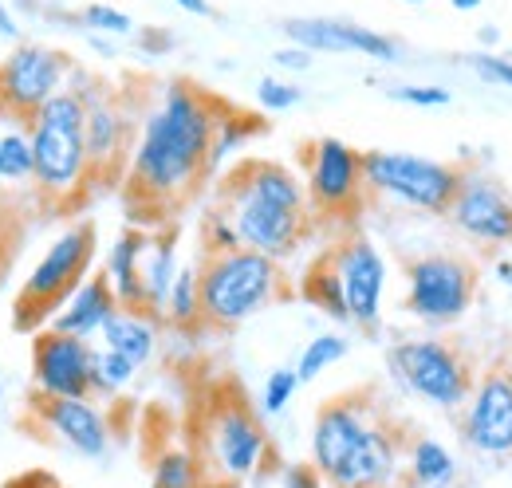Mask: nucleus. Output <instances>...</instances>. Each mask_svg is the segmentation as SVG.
Instances as JSON below:
<instances>
[{"label": "nucleus", "mask_w": 512, "mask_h": 488, "mask_svg": "<svg viewBox=\"0 0 512 488\" xmlns=\"http://www.w3.org/2000/svg\"><path fill=\"white\" fill-rule=\"evenodd\" d=\"M308 209L312 217L351 221L363 209L367 182H363V154L339 138H316L308 146Z\"/></svg>", "instance_id": "obj_11"}, {"label": "nucleus", "mask_w": 512, "mask_h": 488, "mask_svg": "<svg viewBox=\"0 0 512 488\" xmlns=\"http://www.w3.org/2000/svg\"><path fill=\"white\" fill-rule=\"evenodd\" d=\"M4 488H24V485H4Z\"/></svg>", "instance_id": "obj_44"}, {"label": "nucleus", "mask_w": 512, "mask_h": 488, "mask_svg": "<svg viewBox=\"0 0 512 488\" xmlns=\"http://www.w3.org/2000/svg\"><path fill=\"white\" fill-rule=\"evenodd\" d=\"M394 378L418 398L457 410L473 390V366L446 339H402L390 347Z\"/></svg>", "instance_id": "obj_8"}, {"label": "nucleus", "mask_w": 512, "mask_h": 488, "mask_svg": "<svg viewBox=\"0 0 512 488\" xmlns=\"http://www.w3.org/2000/svg\"><path fill=\"white\" fill-rule=\"evenodd\" d=\"M331 264L339 272L347 319L359 323L363 331H375L383 319V288H386V260L363 233H351L339 244L327 248Z\"/></svg>", "instance_id": "obj_12"}, {"label": "nucleus", "mask_w": 512, "mask_h": 488, "mask_svg": "<svg viewBox=\"0 0 512 488\" xmlns=\"http://www.w3.org/2000/svg\"><path fill=\"white\" fill-rule=\"evenodd\" d=\"M383 410H375L371 390H351L339 398H327L316 414L312 426V465L323 481L351 457V449L359 445V437L367 433V426L379 418Z\"/></svg>", "instance_id": "obj_14"}, {"label": "nucleus", "mask_w": 512, "mask_h": 488, "mask_svg": "<svg viewBox=\"0 0 512 488\" xmlns=\"http://www.w3.org/2000/svg\"><path fill=\"white\" fill-rule=\"evenodd\" d=\"M221 103L197 83H170L162 103L146 115L127 162V201L134 217L162 225L209 178V150L221 122Z\"/></svg>", "instance_id": "obj_1"}, {"label": "nucleus", "mask_w": 512, "mask_h": 488, "mask_svg": "<svg viewBox=\"0 0 512 488\" xmlns=\"http://www.w3.org/2000/svg\"><path fill=\"white\" fill-rule=\"evenodd\" d=\"M32 418L40 422L44 433H52L56 441H64L75 457L99 461L111 449V422H107L103 406L95 402V394H83V398H48V394H36L32 398Z\"/></svg>", "instance_id": "obj_16"}, {"label": "nucleus", "mask_w": 512, "mask_h": 488, "mask_svg": "<svg viewBox=\"0 0 512 488\" xmlns=\"http://www.w3.org/2000/svg\"><path fill=\"white\" fill-rule=\"evenodd\" d=\"M300 296L312 307H320L323 315L347 323V304H343V288H339V272H335V264H331V252H320V256L308 264L304 284H300Z\"/></svg>", "instance_id": "obj_26"}, {"label": "nucleus", "mask_w": 512, "mask_h": 488, "mask_svg": "<svg viewBox=\"0 0 512 488\" xmlns=\"http://www.w3.org/2000/svg\"><path fill=\"white\" fill-rule=\"evenodd\" d=\"M284 268L280 260L256 252V248H229L209 252L197 264V300L201 323L217 331H233L245 319H253L260 307L284 296Z\"/></svg>", "instance_id": "obj_3"}, {"label": "nucleus", "mask_w": 512, "mask_h": 488, "mask_svg": "<svg viewBox=\"0 0 512 488\" xmlns=\"http://www.w3.org/2000/svg\"><path fill=\"white\" fill-rule=\"evenodd\" d=\"M331 488H398L402 485V429L379 414L351 457L327 477Z\"/></svg>", "instance_id": "obj_19"}, {"label": "nucleus", "mask_w": 512, "mask_h": 488, "mask_svg": "<svg viewBox=\"0 0 512 488\" xmlns=\"http://www.w3.org/2000/svg\"><path fill=\"white\" fill-rule=\"evenodd\" d=\"M178 8H186L190 16H213V4L209 0H174Z\"/></svg>", "instance_id": "obj_39"}, {"label": "nucleus", "mask_w": 512, "mask_h": 488, "mask_svg": "<svg viewBox=\"0 0 512 488\" xmlns=\"http://www.w3.org/2000/svg\"><path fill=\"white\" fill-rule=\"evenodd\" d=\"M469 418H465V441L481 453L505 457L512 453V370L505 363L489 366L473 378L469 390Z\"/></svg>", "instance_id": "obj_18"}, {"label": "nucleus", "mask_w": 512, "mask_h": 488, "mask_svg": "<svg viewBox=\"0 0 512 488\" xmlns=\"http://www.w3.org/2000/svg\"><path fill=\"white\" fill-rule=\"evenodd\" d=\"M146 241L150 233L146 229H123L107 260H103V280L111 284L119 307H130V311H146V296H142V252H146Z\"/></svg>", "instance_id": "obj_22"}, {"label": "nucleus", "mask_w": 512, "mask_h": 488, "mask_svg": "<svg viewBox=\"0 0 512 488\" xmlns=\"http://www.w3.org/2000/svg\"><path fill=\"white\" fill-rule=\"evenodd\" d=\"M0 185H32V142L28 122H16L0 130Z\"/></svg>", "instance_id": "obj_27"}, {"label": "nucleus", "mask_w": 512, "mask_h": 488, "mask_svg": "<svg viewBox=\"0 0 512 488\" xmlns=\"http://www.w3.org/2000/svg\"><path fill=\"white\" fill-rule=\"evenodd\" d=\"M103 347L127 355L134 366H146L158 351V323L154 315L146 311H130V307H119L107 323H103Z\"/></svg>", "instance_id": "obj_24"}, {"label": "nucleus", "mask_w": 512, "mask_h": 488, "mask_svg": "<svg viewBox=\"0 0 512 488\" xmlns=\"http://www.w3.org/2000/svg\"><path fill=\"white\" fill-rule=\"evenodd\" d=\"M449 4H453L457 12H473V8H481L485 0H449Z\"/></svg>", "instance_id": "obj_40"}, {"label": "nucleus", "mask_w": 512, "mask_h": 488, "mask_svg": "<svg viewBox=\"0 0 512 488\" xmlns=\"http://www.w3.org/2000/svg\"><path fill=\"white\" fill-rule=\"evenodd\" d=\"M75 91V87H71ZM79 99L87 103V122H83V146H87V185L103 182V178H123L134 150V119L115 103V95H91L79 91Z\"/></svg>", "instance_id": "obj_15"}, {"label": "nucleus", "mask_w": 512, "mask_h": 488, "mask_svg": "<svg viewBox=\"0 0 512 488\" xmlns=\"http://www.w3.org/2000/svg\"><path fill=\"white\" fill-rule=\"evenodd\" d=\"M473 63V71L481 75V79H489V83H501V87H512V63L501 60V56H469Z\"/></svg>", "instance_id": "obj_36"}, {"label": "nucleus", "mask_w": 512, "mask_h": 488, "mask_svg": "<svg viewBox=\"0 0 512 488\" xmlns=\"http://www.w3.org/2000/svg\"><path fill=\"white\" fill-rule=\"evenodd\" d=\"M272 60L280 63V67H288V71H308V67H312V52L292 44V48H280Z\"/></svg>", "instance_id": "obj_38"}, {"label": "nucleus", "mask_w": 512, "mask_h": 488, "mask_svg": "<svg viewBox=\"0 0 512 488\" xmlns=\"http://www.w3.org/2000/svg\"><path fill=\"white\" fill-rule=\"evenodd\" d=\"M390 99H398V103H410V107H449V91H446V87H418V83H402V87H390Z\"/></svg>", "instance_id": "obj_35"}, {"label": "nucleus", "mask_w": 512, "mask_h": 488, "mask_svg": "<svg viewBox=\"0 0 512 488\" xmlns=\"http://www.w3.org/2000/svg\"><path fill=\"white\" fill-rule=\"evenodd\" d=\"M134 374H138V366L130 363L127 355H119L111 347H95V355H91V394L115 398L134 382Z\"/></svg>", "instance_id": "obj_28"}, {"label": "nucleus", "mask_w": 512, "mask_h": 488, "mask_svg": "<svg viewBox=\"0 0 512 488\" xmlns=\"http://www.w3.org/2000/svg\"><path fill=\"white\" fill-rule=\"evenodd\" d=\"M91 339L67 335L56 327L32 331V386L48 398H83L91 394Z\"/></svg>", "instance_id": "obj_13"}, {"label": "nucleus", "mask_w": 512, "mask_h": 488, "mask_svg": "<svg viewBox=\"0 0 512 488\" xmlns=\"http://www.w3.org/2000/svg\"><path fill=\"white\" fill-rule=\"evenodd\" d=\"M83 122L87 103L79 91H56L32 119H28V142H32V185L48 201H71L79 189H87V146H83Z\"/></svg>", "instance_id": "obj_4"}, {"label": "nucleus", "mask_w": 512, "mask_h": 488, "mask_svg": "<svg viewBox=\"0 0 512 488\" xmlns=\"http://www.w3.org/2000/svg\"><path fill=\"white\" fill-rule=\"evenodd\" d=\"M457 481V461L449 449L434 437H414L406 449V488H453Z\"/></svg>", "instance_id": "obj_25"}, {"label": "nucleus", "mask_w": 512, "mask_h": 488, "mask_svg": "<svg viewBox=\"0 0 512 488\" xmlns=\"http://www.w3.org/2000/svg\"><path fill=\"white\" fill-rule=\"evenodd\" d=\"M174 327H197L201 323V300H197V264L178 268L170 296H166V311H162Z\"/></svg>", "instance_id": "obj_29"}, {"label": "nucleus", "mask_w": 512, "mask_h": 488, "mask_svg": "<svg viewBox=\"0 0 512 488\" xmlns=\"http://www.w3.org/2000/svg\"><path fill=\"white\" fill-rule=\"evenodd\" d=\"M0 402H4V378H0Z\"/></svg>", "instance_id": "obj_41"}, {"label": "nucleus", "mask_w": 512, "mask_h": 488, "mask_svg": "<svg viewBox=\"0 0 512 488\" xmlns=\"http://www.w3.org/2000/svg\"><path fill=\"white\" fill-rule=\"evenodd\" d=\"M406 4H426V0H406Z\"/></svg>", "instance_id": "obj_42"}, {"label": "nucleus", "mask_w": 512, "mask_h": 488, "mask_svg": "<svg viewBox=\"0 0 512 488\" xmlns=\"http://www.w3.org/2000/svg\"><path fill=\"white\" fill-rule=\"evenodd\" d=\"M300 95H304L300 87L280 83V79H260V87H256V99H260L264 111H288V107L300 103Z\"/></svg>", "instance_id": "obj_34"}, {"label": "nucleus", "mask_w": 512, "mask_h": 488, "mask_svg": "<svg viewBox=\"0 0 512 488\" xmlns=\"http://www.w3.org/2000/svg\"><path fill=\"white\" fill-rule=\"evenodd\" d=\"M0 119H8V115H4V107H0Z\"/></svg>", "instance_id": "obj_43"}, {"label": "nucleus", "mask_w": 512, "mask_h": 488, "mask_svg": "<svg viewBox=\"0 0 512 488\" xmlns=\"http://www.w3.org/2000/svg\"><path fill=\"white\" fill-rule=\"evenodd\" d=\"M339 359H347V339H343V335H316V339L304 347L300 363H296V378H300V382H312V378H320L323 370L335 366Z\"/></svg>", "instance_id": "obj_31"}, {"label": "nucleus", "mask_w": 512, "mask_h": 488, "mask_svg": "<svg viewBox=\"0 0 512 488\" xmlns=\"http://www.w3.org/2000/svg\"><path fill=\"white\" fill-rule=\"evenodd\" d=\"M406 284H410L406 292L410 315H418L430 327H446V323H457L473 304L477 268L461 256L434 252V256H418L406 264Z\"/></svg>", "instance_id": "obj_9"}, {"label": "nucleus", "mask_w": 512, "mask_h": 488, "mask_svg": "<svg viewBox=\"0 0 512 488\" xmlns=\"http://www.w3.org/2000/svg\"><path fill=\"white\" fill-rule=\"evenodd\" d=\"M178 276V225H166L154 233L142 252V296H146V315H162L170 284Z\"/></svg>", "instance_id": "obj_23"}, {"label": "nucleus", "mask_w": 512, "mask_h": 488, "mask_svg": "<svg viewBox=\"0 0 512 488\" xmlns=\"http://www.w3.org/2000/svg\"><path fill=\"white\" fill-rule=\"evenodd\" d=\"M154 488H201V465L186 449H166L154 465Z\"/></svg>", "instance_id": "obj_30"}, {"label": "nucleus", "mask_w": 512, "mask_h": 488, "mask_svg": "<svg viewBox=\"0 0 512 488\" xmlns=\"http://www.w3.org/2000/svg\"><path fill=\"white\" fill-rule=\"evenodd\" d=\"M280 488H323V477L316 473V465H284L280 469Z\"/></svg>", "instance_id": "obj_37"}, {"label": "nucleus", "mask_w": 512, "mask_h": 488, "mask_svg": "<svg viewBox=\"0 0 512 488\" xmlns=\"http://www.w3.org/2000/svg\"><path fill=\"white\" fill-rule=\"evenodd\" d=\"M75 63L52 44H16L0 60V107L16 122H28L56 91H64Z\"/></svg>", "instance_id": "obj_10"}, {"label": "nucleus", "mask_w": 512, "mask_h": 488, "mask_svg": "<svg viewBox=\"0 0 512 488\" xmlns=\"http://www.w3.org/2000/svg\"><path fill=\"white\" fill-rule=\"evenodd\" d=\"M115 311H119V300H115L111 284L103 276H87L64 304L56 307V315L48 319V327L67 331V335H79V339H95Z\"/></svg>", "instance_id": "obj_21"}, {"label": "nucleus", "mask_w": 512, "mask_h": 488, "mask_svg": "<svg viewBox=\"0 0 512 488\" xmlns=\"http://www.w3.org/2000/svg\"><path fill=\"white\" fill-rule=\"evenodd\" d=\"M280 32L296 44L308 48L312 56L327 52V56H367V60L394 63L402 56L398 40H390L383 32L359 28L351 20H331V16H288L280 20Z\"/></svg>", "instance_id": "obj_17"}, {"label": "nucleus", "mask_w": 512, "mask_h": 488, "mask_svg": "<svg viewBox=\"0 0 512 488\" xmlns=\"http://www.w3.org/2000/svg\"><path fill=\"white\" fill-rule=\"evenodd\" d=\"M75 20H79L83 28H91V32H107V36H130V32H134V20H130L127 12H119V8H111V4H103V0L87 4L83 12H75Z\"/></svg>", "instance_id": "obj_32"}, {"label": "nucleus", "mask_w": 512, "mask_h": 488, "mask_svg": "<svg viewBox=\"0 0 512 488\" xmlns=\"http://www.w3.org/2000/svg\"><path fill=\"white\" fill-rule=\"evenodd\" d=\"M461 178H465L461 166L434 162L422 154H398V150H367L363 154V182L371 193H383L402 205L426 209V213H446Z\"/></svg>", "instance_id": "obj_7"}, {"label": "nucleus", "mask_w": 512, "mask_h": 488, "mask_svg": "<svg viewBox=\"0 0 512 488\" xmlns=\"http://www.w3.org/2000/svg\"><path fill=\"white\" fill-rule=\"evenodd\" d=\"M296 390H300L296 370H288V366L272 370V374H268V382H264V394H260V410H264V414H284Z\"/></svg>", "instance_id": "obj_33"}, {"label": "nucleus", "mask_w": 512, "mask_h": 488, "mask_svg": "<svg viewBox=\"0 0 512 488\" xmlns=\"http://www.w3.org/2000/svg\"><path fill=\"white\" fill-rule=\"evenodd\" d=\"M217 213L233 225L241 248H256L272 260H288L312 229L304 182L268 158H245L217 185Z\"/></svg>", "instance_id": "obj_2"}, {"label": "nucleus", "mask_w": 512, "mask_h": 488, "mask_svg": "<svg viewBox=\"0 0 512 488\" xmlns=\"http://www.w3.org/2000/svg\"><path fill=\"white\" fill-rule=\"evenodd\" d=\"M99 252V233L95 221H75L67 225L56 241L48 244V252L36 260V268L28 272L16 304H12V327L16 331H40L48 327V319L56 315V307L91 276Z\"/></svg>", "instance_id": "obj_5"}, {"label": "nucleus", "mask_w": 512, "mask_h": 488, "mask_svg": "<svg viewBox=\"0 0 512 488\" xmlns=\"http://www.w3.org/2000/svg\"><path fill=\"white\" fill-rule=\"evenodd\" d=\"M205 453H209V465L233 485L256 477L272 453L256 410L245 402V394L237 386L217 390V398L205 414Z\"/></svg>", "instance_id": "obj_6"}, {"label": "nucleus", "mask_w": 512, "mask_h": 488, "mask_svg": "<svg viewBox=\"0 0 512 488\" xmlns=\"http://www.w3.org/2000/svg\"><path fill=\"white\" fill-rule=\"evenodd\" d=\"M446 217L473 241L481 244H512V197L501 182L465 174Z\"/></svg>", "instance_id": "obj_20"}]
</instances>
